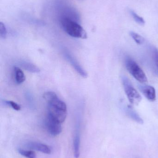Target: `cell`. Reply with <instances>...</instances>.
<instances>
[{"label":"cell","mask_w":158,"mask_h":158,"mask_svg":"<svg viewBox=\"0 0 158 158\" xmlns=\"http://www.w3.org/2000/svg\"><path fill=\"white\" fill-rule=\"evenodd\" d=\"M48 105V114L54 118L63 123L67 117V110L65 102L58 98V97L49 102Z\"/></svg>","instance_id":"1"},{"label":"cell","mask_w":158,"mask_h":158,"mask_svg":"<svg viewBox=\"0 0 158 158\" xmlns=\"http://www.w3.org/2000/svg\"><path fill=\"white\" fill-rule=\"evenodd\" d=\"M61 27L64 31L71 37L86 39L87 34L81 26L77 22L67 17H64L60 20Z\"/></svg>","instance_id":"2"},{"label":"cell","mask_w":158,"mask_h":158,"mask_svg":"<svg viewBox=\"0 0 158 158\" xmlns=\"http://www.w3.org/2000/svg\"><path fill=\"white\" fill-rule=\"evenodd\" d=\"M125 66L129 73L141 83L147 82V79L145 73L132 58L127 57L125 59Z\"/></svg>","instance_id":"3"},{"label":"cell","mask_w":158,"mask_h":158,"mask_svg":"<svg viewBox=\"0 0 158 158\" xmlns=\"http://www.w3.org/2000/svg\"><path fill=\"white\" fill-rule=\"evenodd\" d=\"M122 82L124 91L131 105H138L142 99V96L134 87L131 82L127 77H122Z\"/></svg>","instance_id":"4"},{"label":"cell","mask_w":158,"mask_h":158,"mask_svg":"<svg viewBox=\"0 0 158 158\" xmlns=\"http://www.w3.org/2000/svg\"><path fill=\"white\" fill-rule=\"evenodd\" d=\"M45 126L48 132L52 136H57L62 132L61 123L47 114L45 120Z\"/></svg>","instance_id":"5"},{"label":"cell","mask_w":158,"mask_h":158,"mask_svg":"<svg viewBox=\"0 0 158 158\" xmlns=\"http://www.w3.org/2000/svg\"><path fill=\"white\" fill-rule=\"evenodd\" d=\"M140 89L146 98H147L149 101L154 102L156 100V91L153 86L148 85H143L141 86Z\"/></svg>","instance_id":"6"},{"label":"cell","mask_w":158,"mask_h":158,"mask_svg":"<svg viewBox=\"0 0 158 158\" xmlns=\"http://www.w3.org/2000/svg\"><path fill=\"white\" fill-rule=\"evenodd\" d=\"M28 147L31 149H34L44 154L49 155L52 152L51 148L48 146L39 142H30L28 144Z\"/></svg>","instance_id":"7"},{"label":"cell","mask_w":158,"mask_h":158,"mask_svg":"<svg viewBox=\"0 0 158 158\" xmlns=\"http://www.w3.org/2000/svg\"><path fill=\"white\" fill-rule=\"evenodd\" d=\"M126 111L128 116L133 120L140 124H143V119L140 117L139 114L135 111L131 106H128L126 108Z\"/></svg>","instance_id":"8"},{"label":"cell","mask_w":158,"mask_h":158,"mask_svg":"<svg viewBox=\"0 0 158 158\" xmlns=\"http://www.w3.org/2000/svg\"><path fill=\"white\" fill-rule=\"evenodd\" d=\"M80 135L79 132L77 131L75 134L73 139V152H74V156L75 158L79 157L80 154Z\"/></svg>","instance_id":"9"},{"label":"cell","mask_w":158,"mask_h":158,"mask_svg":"<svg viewBox=\"0 0 158 158\" xmlns=\"http://www.w3.org/2000/svg\"><path fill=\"white\" fill-rule=\"evenodd\" d=\"M68 59L69 60L70 62L71 63V65L73 66V67L74 68L76 71L79 72V74L82 76L83 77L86 78L87 77V74L86 73V71H84L81 67L78 64L77 61H75L74 58L71 57V56L70 55H67Z\"/></svg>","instance_id":"10"},{"label":"cell","mask_w":158,"mask_h":158,"mask_svg":"<svg viewBox=\"0 0 158 158\" xmlns=\"http://www.w3.org/2000/svg\"><path fill=\"white\" fill-rule=\"evenodd\" d=\"M14 72L15 73L16 82L18 84H20L25 81L26 77L25 74L20 69L17 67H15L14 68Z\"/></svg>","instance_id":"11"},{"label":"cell","mask_w":158,"mask_h":158,"mask_svg":"<svg viewBox=\"0 0 158 158\" xmlns=\"http://www.w3.org/2000/svg\"><path fill=\"white\" fill-rule=\"evenodd\" d=\"M19 153L21 156L27 158H36V154L35 152L30 150H26L25 149L19 148L18 149Z\"/></svg>","instance_id":"12"},{"label":"cell","mask_w":158,"mask_h":158,"mask_svg":"<svg viewBox=\"0 0 158 158\" xmlns=\"http://www.w3.org/2000/svg\"><path fill=\"white\" fill-rule=\"evenodd\" d=\"M131 37L138 44L141 45L145 41V39L142 36L134 31H130V33Z\"/></svg>","instance_id":"13"},{"label":"cell","mask_w":158,"mask_h":158,"mask_svg":"<svg viewBox=\"0 0 158 158\" xmlns=\"http://www.w3.org/2000/svg\"><path fill=\"white\" fill-rule=\"evenodd\" d=\"M22 67L26 70L31 72H39L40 70L36 66L30 64V63H25L22 64Z\"/></svg>","instance_id":"14"},{"label":"cell","mask_w":158,"mask_h":158,"mask_svg":"<svg viewBox=\"0 0 158 158\" xmlns=\"http://www.w3.org/2000/svg\"><path fill=\"white\" fill-rule=\"evenodd\" d=\"M130 13L131 15L132 16L133 18L135 20L136 23H138L139 25H142V26H143L144 25L145 21L144 19H143V18L138 15L136 13H135L133 10H130Z\"/></svg>","instance_id":"15"},{"label":"cell","mask_w":158,"mask_h":158,"mask_svg":"<svg viewBox=\"0 0 158 158\" xmlns=\"http://www.w3.org/2000/svg\"><path fill=\"white\" fill-rule=\"evenodd\" d=\"M55 93L53 92H47L43 95V98L46 102H48L57 97Z\"/></svg>","instance_id":"16"},{"label":"cell","mask_w":158,"mask_h":158,"mask_svg":"<svg viewBox=\"0 0 158 158\" xmlns=\"http://www.w3.org/2000/svg\"><path fill=\"white\" fill-rule=\"evenodd\" d=\"M7 31L5 26L2 22H0V37L2 39H4L6 38Z\"/></svg>","instance_id":"17"},{"label":"cell","mask_w":158,"mask_h":158,"mask_svg":"<svg viewBox=\"0 0 158 158\" xmlns=\"http://www.w3.org/2000/svg\"><path fill=\"white\" fill-rule=\"evenodd\" d=\"M6 104L10 106V107L14 109V110H20V106L18 104L16 103L15 102H14V101H6Z\"/></svg>","instance_id":"18"},{"label":"cell","mask_w":158,"mask_h":158,"mask_svg":"<svg viewBox=\"0 0 158 158\" xmlns=\"http://www.w3.org/2000/svg\"><path fill=\"white\" fill-rule=\"evenodd\" d=\"M153 55H154V60H155V63H156V65L158 69V49H154L153 51Z\"/></svg>","instance_id":"19"}]
</instances>
